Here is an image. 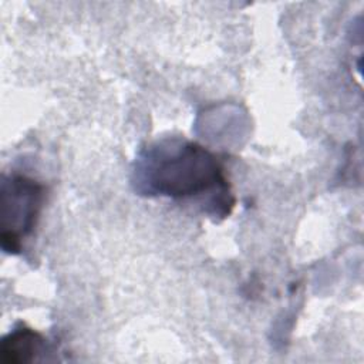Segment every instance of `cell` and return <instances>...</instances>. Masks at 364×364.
<instances>
[{"mask_svg": "<svg viewBox=\"0 0 364 364\" xmlns=\"http://www.w3.org/2000/svg\"><path fill=\"white\" fill-rule=\"evenodd\" d=\"M47 338L37 330L20 324L6 334L0 344V358L6 364H24L48 353Z\"/></svg>", "mask_w": 364, "mask_h": 364, "instance_id": "3", "label": "cell"}, {"mask_svg": "<svg viewBox=\"0 0 364 364\" xmlns=\"http://www.w3.org/2000/svg\"><path fill=\"white\" fill-rule=\"evenodd\" d=\"M132 185L141 195L195 200L215 218H226L235 206L222 162L183 138H164L144 148L135 161Z\"/></svg>", "mask_w": 364, "mask_h": 364, "instance_id": "1", "label": "cell"}, {"mask_svg": "<svg viewBox=\"0 0 364 364\" xmlns=\"http://www.w3.org/2000/svg\"><path fill=\"white\" fill-rule=\"evenodd\" d=\"M44 185L21 175H4L1 179V249L10 255L23 252L37 225L44 203Z\"/></svg>", "mask_w": 364, "mask_h": 364, "instance_id": "2", "label": "cell"}]
</instances>
